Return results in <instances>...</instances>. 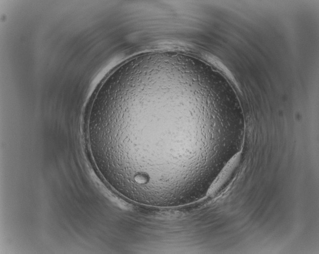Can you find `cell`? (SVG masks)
Masks as SVG:
<instances>
[{
  "label": "cell",
  "instance_id": "obj_1",
  "mask_svg": "<svg viewBox=\"0 0 319 254\" xmlns=\"http://www.w3.org/2000/svg\"><path fill=\"white\" fill-rule=\"evenodd\" d=\"M240 158L241 153L239 152L230 159L211 183L207 190V195H212L220 189L238 166Z\"/></svg>",
  "mask_w": 319,
  "mask_h": 254
}]
</instances>
